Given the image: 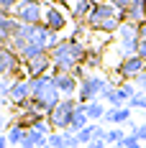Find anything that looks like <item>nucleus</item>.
Segmentation results:
<instances>
[{"label": "nucleus", "mask_w": 146, "mask_h": 148, "mask_svg": "<svg viewBox=\"0 0 146 148\" xmlns=\"http://www.w3.org/2000/svg\"><path fill=\"white\" fill-rule=\"evenodd\" d=\"M133 84L138 87V92H146V74H141V77H136V79H133Z\"/></svg>", "instance_id": "obj_28"}, {"label": "nucleus", "mask_w": 146, "mask_h": 148, "mask_svg": "<svg viewBox=\"0 0 146 148\" xmlns=\"http://www.w3.org/2000/svg\"><path fill=\"white\" fill-rule=\"evenodd\" d=\"M3 133H5V138H8L10 146H21L23 138H26V133H28V128H23L18 120H13V123H8V128H5Z\"/></svg>", "instance_id": "obj_18"}, {"label": "nucleus", "mask_w": 146, "mask_h": 148, "mask_svg": "<svg viewBox=\"0 0 146 148\" xmlns=\"http://www.w3.org/2000/svg\"><path fill=\"white\" fill-rule=\"evenodd\" d=\"M95 0H74L72 5H69V18H72L74 23H85L90 18V13L95 10Z\"/></svg>", "instance_id": "obj_17"}, {"label": "nucleus", "mask_w": 146, "mask_h": 148, "mask_svg": "<svg viewBox=\"0 0 146 148\" xmlns=\"http://www.w3.org/2000/svg\"><path fill=\"white\" fill-rule=\"evenodd\" d=\"M116 74L123 79V82H128V79H136V77L146 74V61L141 59V56H126V59L118 61Z\"/></svg>", "instance_id": "obj_10"}, {"label": "nucleus", "mask_w": 146, "mask_h": 148, "mask_svg": "<svg viewBox=\"0 0 146 148\" xmlns=\"http://www.w3.org/2000/svg\"><path fill=\"white\" fill-rule=\"evenodd\" d=\"M118 146H120V148H144V143H141V140H138L133 133H128L123 140H120V143H118Z\"/></svg>", "instance_id": "obj_25"}, {"label": "nucleus", "mask_w": 146, "mask_h": 148, "mask_svg": "<svg viewBox=\"0 0 146 148\" xmlns=\"http://www.w3.org/2000/svg\"><path fill=\"white\" fill-rule=\"evenodd\" d=\"M54 84L57 89L62 92V97H77V92H80V77L72 72H54Z\"/></svg>", "instance_id": "obj_13"}, {"label": "nucleus", "mask_w": 146, "mask_h": 148, "mask_svg": "<svg viewBox=\"0 0 146 148\" xmlns=\"http://www.w3.org/2000/svg\"><path fill=\"white\" fill-rule=\"evenodd\" d=\"M85 107V112H87L90 123H102V118H105V112H108V105L102 102V100H95V102H87L82 105Z\"/></svg>", "instance_id": "obj_19"}, {"label": "nucleus", "mask_w": 146, "mask_h": 148, "mask_svg": "<svg viewBox=\"0 0 146 148\" xmlns=\"http://www.w3.org/2000/svg\"><path fill=\"white\" fill-rule=\"evenodd\" d=\"M126 135H128V133H126L123 128H108V138H105L108 148H110V146H118V143H120V140H123Z\"/></svg>", "instance_id": "obj_21"}, {"label": "nucleus", "mask_w": 146, "mask_h": 148, "mask_svg": "<svg viewBox=\"0 0 146 148\" xmlns=\"http://www.w3.org/2000/svg\"><path fill=\"white\" fill-rule=\"evenodd\" d=\"M46 74H54L51 51H49V54H41V56H36V59H28V61H26V77H28V79L46 77Z\"/></svg>", "instance_id": "obj_12"}, {"label": "nucleus", "mask_w": 146, "mask_h": 148, "mask_svg": "<svg viewBox=\"0 0 146 148\" xmlns=\"http://www.w3.org/2000/svg\"><path fill=\"white\" fill-rule=\"evenodd\" d=\"M110 5H116L118 10L126 15V13H128V8H131V0H110Z\"/></svg>", "instance_id": "obj_27"}, {"label": "nucleus", "mask_w": 146, "mask_h": 148, "mask_svg": "<svg viewBox=\"0 0 146 148\" xmlns=\"http://www.w3.org/2000/svg\"><path fill=\"white\" fill-rule=\"evenodd\" d=\"M57 44H59L57 33H51L41 23V26H21L18 36H15L13 44H10V49H15L18 56L23 61H28V59L41 56V54H49Z\"/></svg>", "instance_id": "obj_1"}, {"label": "nucleus", "mask_w": 146, "mask_h": 148, "mask_svg": "<svg viewBox=\"0 0 146 148\" xmlns=\"http://www.w3.org/2000/svg\"><path fill=\"white\" fill-rule=\"evenodd\" d=\"M51 3H54V5H67V8H69L74 0H51Z\"/></svg>", "instance_id": "obj_31"}, {"label": "nucleus", "mask_w": 146, "mask_h": 148, "mask_svg": "<svg viewBox=\"0 0 146 148\" xmlns=\"http://www.w3.org/2000/svg\"><path fill=\"white\" fill-rule=\"evenodd\" d=\"M113 87L110 77L100 72H87L82 79H80V92H77V100L82 105L95 102V100H102V95Z\"/></svg>", "instance_id": "obj_4"}, {"label": "nucleus", "mask_w": 146, "mask_h": 148, "mask_svg": "<svg viewBox=\"0 0 146 148\" xmlns=\"http://www.w3.org/2000/svg\"><path fill=\"white\" fill-rule=\"evenodd\" d=\"M133 118V110L131 107H108L105 118H102V125L105 128H123L128 125Z\"/></svg>", "instance_id": "obj_15"}, {"label": "nucleus", "mask_w": 146, "mask_h": 148, "mask_svg": "<svg viewBox=\"0 0 146 148\" xmlns=\"http://www.w3.org/2000/svg\"><path fill=\"white\" fill-rule=\"evenodd\" d=\"M123 23H126V15L110 3H98L90 18L85 21V26L95 33H118Z\"/></svg>", "instance_id": "obj_3"}, {"label": "nucleus", "mask_w": 146, "mask_h": 148, "mask_svg": "<svg viewBox=\"0 0 146 148\" xmlns=\"http://www.w3.org/2000/svg\"><path fill=\"white\" fill-rule=\"evenodd\" d=\"M128 130H131L141 143H146V120L144 123H128Z\"/></svg>", "instance_id": "obj_23"}, {"label": "nucleus", "mask_w": 146, "mask_h": 148, "mask_svg": "<svg viewBox=\"0 0 146 148\" xmlns=\"http://www.w3.org/2000/svg\"><path fill=\"white\" fill-rule=\"evenodd\" d=\"M21 26H23V23H21L15 15L0 13V38H3V46H10V44H13V38L18 36Z\"/></svg>", "instance_id": "obj_16"}, {"label": "nucleus", "mask_w": 146, "mask_h": 148, "mask_svg": "<svg viewBox=\"0 0 146 148\" xmlns=\"http://www.w3.org/2000/svg\"><path fill=\"white\" fill-rule=\"evenodd\" d=\"M49 148H67V135L54 130V133L49 135Z\"/></svg>", "instance_id": "obj_24"}, {"label": "nucleus", "mask_w": 146, "mask_h": 148, "mask_svg": "<svg viewBox=\"0 0 146 148\" xmlns=\"http://www.w3.org/2000/svg\"><path fill=\"white\" fill-rule=\"evenodd\" d=\"M128 107H131V110H144L146 112V92H138L131 102H128Z\"/></svg>", "instance_id": "obj_26"}, {"label": "nucleus", "mask_w": 146, "mask_h": 148, "mask_svg": "<svg viewBox=\"0 0 146 148\" xmlns=\"http://www.w3.org/2000/svg\"><path fill=\"white\" fill-rule=\"evenodd\" d=\"M67 13L59 8V5H46V13H44V26L51 33H62V31L67 28Z\"/></svg>", "instance_id": "obj_14"}, {"label": "nucleus", "mask_w": 146, "mask_h": 148, "mask_svg": "<svg viewBox=\"0 0 146 148\" xmlns=\"http://www.w3.org/2000/svg\"><path fill=\"white\" fill-rule=\"evenodd\" d=\"M90 51L77 36L69 38H59V44L51 49V61H54V72H72L77 74V69L87 61Z\"/></svg>", "instance_id": "obj_2"}, {"label": "nucleus", "mask_w": 146, "mask_h": 148, "mask_svg": "<svg viewBox=\"0 0 146 148\" xmlns=\"http://www.w3.org/2000/svg\"><path fill=\"white\" fill-rule=\"evenodd\" d=\"M31 97H33V87H31V79L28 77H21V79H15L13 82V89H10V105L15 107H26L31 102Z\"/></svg>", "instance_id": "obj_11"}, {"label": "nucleus", "mask_w": 146, "mask_h": 148, "mask_svg": "<svg viewBox=\"0 0 146 148\" xmlns=\"http://www.w3.org/2000/svg\"><path fill=\"white\" fill-rule=\"evenodd\" d=\"M77 138H80L82 148L87 146V143H92V140H95V123H90V125L85 128V130H80V133H77Z\"/></svg>", "instance_id": "obj_22"}, {"label": "nucleus", "mask_w": 146, "mask_h": 148, "mask_svg": "<svg viewBox=\"0 0 146 148\" xmlns=\"http://www.w3.org/2000/svg\"><path fill=\"white\" fill-rule=\"evenodd\" d=\"M138 33H141V38H146V21L138 26Z\"/></svg>", "instance_id": "obj_32"}, {"label": "nucleus", "mask_w": 146, "mask_h": 148, "mask_svg": "<svg viewBox=\"0 0 146 148\" xmlns=\"http://www.w3.org/2000/svg\"><path fill=\"white\" fill-rule=\"evenodd\" d=\"M116 44H118L120 59H126V56H138V44H141L138 26L126 21V23L120 26V31H118V36H116Z\"/></svg>", "instance_id": "obj_6"}, {"label": "nucleus", "mask_w": 146, "mask_h": 148, "mask_svg": "<svg viewBox=\"0 0 146 148\" xmlns=\"http://www.w3.org/2000/svg\"><path fill=\"white\" fill-rule=\"evenodd\" d=\"M85 148H108V143H105V140H92V143H87Z\"/></svg>", "instance_id": "obj_30"}, {"label": "nucleus", "mask_w": 146, "mask_h": 148, "mask_svg": "<svg viewBox=\"0 0 146 148\" xmlns=\"http://www.w3.org/2000/svg\"><path fill=\"white\" fill-rule=\"evenodd\" d=\"M95 3H110V0H95Z\"/></svg>", "instance_id": "obj_33"}, {"label": "nucleus", "mask_w": 146, "mask_h": 148, "mask_svg": "<svg viewBox=\"0 0 146 148\" xmlns=\"http://www.w3.org/2000/svg\"><path fill=\"white\" fill-rule=\"evenodd\" d=\"M138 56L146 61V38H141V44H138Z\"/></svg>", "instance_id": "obj_29"}, {"label": "nucleus", "mask_w": 146, "mask_h": 148, "mask_svg": "<svg viewBox=\"0 0 146 148\" xmlns=\"http://www.w3.org/2000/svg\"><path fill=\"white\" fill-rule=\"evenodd\" d=\"M46 13V0H21L13 15L23 23V26H41Z\"/></svg>", "instance_id": "obj_7"}, {"label": "nucleus", "mask_w": 146, "mask_h": 148, "mask_svg": "<svg viewBox=\"0 0 146 148\" xmlns=\"http://www.w3.org/2000/svg\"><path fill=\"white\" fill-rule=\"evenodd\" d=\"M136 95H138V87L136 84L120 82V84H113V87L102 95V102L108 105V107H128V102H131Z\"/></svg>", "instance_id": "obj_9"}, {"label": "nucleus", "mask_w": 146, "mask_h": 148, "mask_svg": "<svg viewBox=\"0 0 146 148\" xmlns=\"http://www.w3.org/2000/svg\"><path fill=\"white\" fill-rule=\"evenodd\" d=\"M80 100L77 97H64L62 102L46 115V120L51 123V128L54 130H59V133H64V130H69V125H72V118H74V112H77V107H80Z\"/></svg>", "instance_id": "obj_5"}, {"label": "nucleus", "mask_w": 146, "mask_h": 148, "mask_svg": "<svg viewBox=\"0 0 146 148\" xmlns=\"http://www.w3.org/2000/svg\"><path fill=\"white\" fill-rule=\"evenodd\" d=\"M10 148H21V146H10Z\"/></svg>", "instance_id": "obj_34"}, {"label": "nucleus", "mask_w": 146, "mask_h": 148, "mask_svg": "<svg viewBox=\"0 0 146 148\" xmlns=\"http://www.w3.org/2000/svg\"><path fill=\"white\" fill-rule=\"evenodd\" d=\"M87 125H90V118H87V112H85V107L80 105V107H77V112H74V118H72L69 130H72V133H80V130H85Z\"/></svg>", "instance_id": "obj_20"}, {"label": "nucleus", "mask_w": 146, "mask_h": 148, "mask_svg": "<svg viewBox=\"0 0 146 148\" xmlns=\"http://www.w3.org/2000/svg\"><path fill=\"white\" fill-rule=\"evenodd\" d=\"M0 74L5 79H21V74H26V61L18 56V51L10 46L0 49Z\"/></svg>", "instance_id": "obj_8"}]
</instances>
